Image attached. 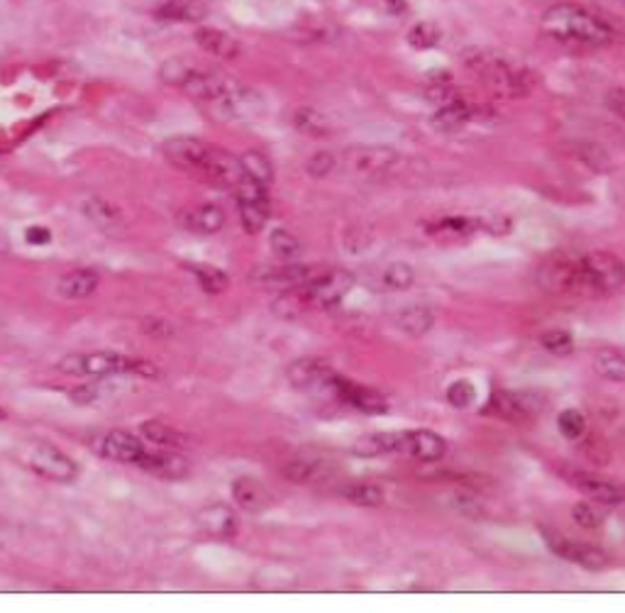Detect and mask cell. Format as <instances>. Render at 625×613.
Segmentation results:
<instances>
[{
    "label": "cell",
    "instance_id": "obj_1",
    "mask_svg": "<svg viewBox=\"0 0 625 613\" xmlns=\"http://www.w3.org/2000/svg\"><path fill=\"white\" fill-rule=\"evenodd\" d=\"M162 79L171 86H179L196 103H201L213 118L225 120H247L262 113L264 103L259 93L247 88L240 81L230 76L215 74V71L203 69L186 59H169L162 66Z\"/></svg>",
    "mask_w": 625,
    "mask_h": 613
},
{
    "label": "cell",
    "instance_id": "obj_2",
    "mask_svg": "<svg viewBox=\"0 0 625 613\" xmlns=\"http://www.w3.org/2000/svg\"><path fill=\"white\" fill-rule=\"evenodd\" d=\"M162 154L176 169L198 174L201 179L223 186V189H235L245 176L240 157L210 145L201 137H171L162 145Z\"/></svg>",
    "mask_w": 625,
    "mask_h": 613
},
{
    "label": "cell",
    "instance_id": "obj_3",
    "mask_svg": "<svg viewBox=\"0 0 625 613\" xmlns=\"http://www.w3.org/2000/svg\"><path fill=\"white\" fill-rule=\"evenodd\" d=\"M542 32L555 42L569 47H606L616 40V30L604 18L591 13L584 5L560 3L545 10L540 20Z\"/></svg>",
    "mask_w": 625,
    "mask_h": 613
},
{
    "label": "cell",
    "instance_id": "obj_4",
    "mask_svg": "<svg viewBox=\"0 0 625 613\" xmlns=\"http://www.w3.org/2000/svg\"><path fill=\"white\" fill-rule=\"evenodd\" d=\"M464 64L501 98H525L538 86V76L528 64L496 49H472L464 54Z\"/></svg>",
    "mask_w": 625,
    "mask_h": 613
},
{
    "label": "cell",
    "instance_id": "obj_5",
    "mask_svg": "<svg viewBox=\"0 0 625 613\" xmlns=\"http://www.w3.org/2000/svg\"><path fill=\"white\" fill-rule=\"evenodd\" d=\"M57 367L71 377H115V374H140V377H157L159 369L154 364L137 357L125 355V352L101 350V352H71L62 357Z\"/></svg>",
    "mask_w": 625,
    "mask_h": 613
},
{
    "label": "cell",
    "instance_id": "obj_6",
    "mask_svg": "<svg viewBox=\"0 0 625 613\" xmlns=\"http://www.w3.org/2000/svg\"><path fill=\"white\" fill-rule=\"evenodd\" d=\"M538 281L550 294H586L582 257L579 254H555L538 269Z\"/></svg>",
    "mask_w": 625,
    "mask_h": 613
},
{
    "label": "cell",
    "instance_id": "obj_7",
    "mask_svg": "<svg viewBox=\"0 0 625 613\" xmlns=\"http://www.w3.org/2000/svg\"><path fill=\"white\" fill-rule=\"evenodd\" d=\"M582 257L586 294H611L625 284V264L611 252H589Z\"/></svg>",
    "mask_w": 625,
    "mask_h": 613
},
{
    "label": "cell",
    "instance_id": "obj_8",
    "mask_svg": "<svg viewBox=\"0 0 625 613\" xmlns=\"http://www.w3.org/2000/svg\"><path fill=\"white\" fill-rule=\"evenodd\" d=\"M22 462L37 474V477L47 479V482L57 484H71L79 477V465L71 460L69 455H64L59 447L49 443H35L25 450Z\"/></svg>",
    "mask_w": 625,
    "mask_h": 613
},
{
    "label": "cell",
    "instance_id": "obj_9",
    "mask_svg": "<svg viewBox=\"0 0 625 613\" xmlns=\"http://www.w3.org/2000/svg\"><path fill=\"white\" fill-rule=\"evenodd\" d=\"M398 162H401V154L396 149L379 145L350 147L342 157V167L357 179H379V176L391 174Z\"/></svg>",
    "mask_w": 625,
    "mask_h": 613
},
{
    "label": "cell",
    "instance_id": "obj_10",
    "mask_svg": "<svg viewBox=\"0 0 625 613\" xmlns=\"http://www.w3.org/2000/svg\"><path fill=\"white\" fill-rule=\"evenodd\" d=\"M232 191H235L237 208H240L242 228H245L250 235L262 233L264 225H267V220H269L267 186L250 179V176H242L240 184H237Z\"/></svg>",
    "mask_w": 625,
    "mask_h": 613
},
{
    "label": "cell",
    "instance_id": "obj_11",
    "mask_svg": "<svg viewBox=\"0 0 625 613\" xmlns=\"http://www.w3.org/2000/svg\"><path fill=\"white\" fill-rule=\"evenodd\" d=\"M340 374L335 369H330L328 364L318 357H301L289 367L286 372V379L293 389L298 391H313V394H323V396H333L335 381Z\"/></svg>",
    "mask_w": 625,
    "mask_h": 613
},
{
    "label": "cell",
    "instance_id": "obj_12",
    "mask_svg": "<svg viewBox=\"0 0 625 613\" xmlns=\"http://www.w3.org/2000/svg\"><path fill=\"white\" fill-rule=\"evenodd\" d=\"M93 450L110 462L137 467L140 465L142 455L147 452V447L135 433H130V430H108V433L96 440Z\"/></svg>",
    "mask_w": 625,
    "mask_h": 613
},
{
    "label": "cell",
    "instance_id": "obj_13",
    "mask_svg": "<svg viewBox=\"0 0 625 613\" xmlns=\"http://www.w3.org/2000/svg\"><path fill=\"white\" fill-rule=\"evenodd\" d=\"M540 406L542 401L528 391H494L486 403V411L496 413L506 421H528L540 411Z\"/></svg>",
    "mask_w": 625,
    "mask_h": 613
},
{
    "label": "cell",
    "instance_id": "obj_14",
    "mask_svg": "<svg viewBox=\"0 0 625 613\" xmlns=\"http://www.w3.org/2000/svg\"><path fill=\"white\" fill-rule=\"evenodd\" d=\"M396 452L418 462H438L445 457L447 443L433 430H406V433H398Z\"/></svg>",
    "mask_w": 625,
    "mask_h": 613
},
{
    "label": "cell",
    "instance_id": "obj_15",
    "mask_svg": "<svg viewBox=\"0 0 625 613\" xmlns=\"http://www.w3.org/2000/svg\"><path fill=\"white\" fill-rule=\"evenodd\" d=\"M333 399L342 401L345 406L355 408V411L369 413V416H381L389 411V401L379 394V391L367 389V386L352 384L350 379L337 377V384L333 389Z\"/></svg>",
    "mask_w": 625,
    "mask_h": 613
},
{
    "label": "cell",
    "instance_id": "obj_16",
    "mask_svg": "<svg viewBox=\"0 0 625 613\" xmlns=\"http://www.w3.org/2000/svg\"><path fill=\"white\" fill-rule=\"evenodd\" d=\"M137 469H142V472L152 474V477L157 479L179 482V479L188 477L191 465H188L186 457L176 450H147L145 455H142Z\"/></svg>",
    "mask_w": 625,
    "mask_h": 613
},
{
    "label": "cell",
    "instance_id": "obj_17",
    "mask_svg": "<svg viewBox=\"0 0 625 613\" xmlns=\"http://www.w3.org/2000/svg\"><path fill=\"white\" fill-rule=\"evenodd\" d=\"M318 274L315 267H306V264H279V267H264L254 272V281L267 289L276 291H291L311 281Z\"/></svg>",
    "mask_w": 625,
    "mask_h": 613
},
{
    "label": "cell",
    "instance_id": "obj_18",
    "mask_svg": "<svg viewBox=\"0 0 625 613\" xmlns=\"http://www.w3.org/2000/svg\"><path fill=\"white\" fill-rule=\"evenodd\" d=\"M550 550L557 557H562V560L584 567V570H604V567H608V562H611V557L601 548H596V545L577 543V540L567 538H552Z\"/></svg>",
    "mask_w": 625,
    "mask_h": 613
},
{
    "label": "cell",
    "instance_id": "obj_19",
    "mask_svg": "<svg viewBox=\"0 0 625 613\" xmlns=\"http://www.w3.org/2000/svg\"><path fill=\"white\" fill-rule=\"evenodd\" d=\"M574 484L582 491L586 499L594 501L596 506H621L625 504V489L618 484L608 482L604 477H594V474H577Z\"/></svg>",
    "mask_w": 625,
    "mask_h": 613
},
{
    "label": "cell",
    "instance_id": "obj_20",
    "mask_svg": "<svg viewBox=\"0 0 625 613\" xmlns=\"http://www.w3.org/2000/svg\"><path fill=\"white\" fill-rule=\"evenodd\" d=\"M193 37H196L198 47L215 59L232 62V59H237L242 54V44L237 42L230 32L218 30V27H198Z\"/></svg>",
    "mask_w": 625,
    "mask_h": 613
},
{
    "label": "cell",
    "instance_id": "obj_21",
    "mask_svg": "<svg viewBox=\"0 0 625 613\" xmlns=\"http://www.w3.org/2000/svg\"><path fill=\"white\" fill-rule=\"evenodd\" d=\"M428 230H430V235H438V237H469L477 233V230L501 233L499 225L489 223V220L474 218V215H447V218L430 223Z\"/></svg>",
    "mask_w": 625,
    "mask_h": 613
},
{
    "label": "cell",
    "instance_id": "obj_22",
    "mask_svg": "<svg viewBox=\"0 0 625 613\" xmlns=\"http://www.w3.org/2000/svg\"><path fill=\"white\" fill-rule=\"evenodd\" d=\"M232 499L247 513H262L271 506V496L267 487L254 477H240L232 482Z\"/></svg>",
    "mask_w": 625,
    "mask_h": 613
},
{
    "label": "cell",
    "instance_id": "obj_23",
    "mask_svg": "<svg viewBox=\"0 0 625 613\" xmlns=\"http://www.w3.org/2000/svg\"><path fill=\"white\" fill-rule=\"evenodd\" d=\"M98 284H101L98 272H93V269H74V272H66L57 281V294L66 298V301H84V298L96 294Z\"/></svg>",
    "mask_w": 625,
    "mask_h": 613
},
{
    "label": "cell",
    "instance_id": "obj_24",
    "mask_svg": "<svg viewBox=\"0 0 625 613\" xmlns=\"http://www.w3.org/2000/svg\"><path fill=\"white\" fill-rule=\"evenodd\" d=\"M479 113L481 110L469 106V103H464L462 98H459V101L450 103V106H442L438 113H435L433 127L438 132H445V135H452V132H459L462 127L472 123V120H477Z\"/></svg>",
    "mask_w": 625,
    "mask_h": 613
},
{
    "label": "cell",
    "instance_id": "obj_25",
    "mask_svg": "<svg viewBox=\"0 0 625 613\" xmlns=\"http://www.w3.org/2000/svg\"><path fill=\"white\" fill-rule=\"evenodd\" d=\"M140 435L147 443L167 447V450H186L188 443H191L184 430L171 428V425H167L164 421H145L140 425Z\"/></svg>",
    "mask_w": 625,
    "mask_h": 613
},
{
    "label": "cell",
    "instance_id": "obj_26",
    "mask_svg": "<svg viewBox=\"0 0 625 613\" xmlns=\"http://www.w3.org/2000/svg\"><path fill=\"white\" fill-rule=\"evenodd\" d=\"M184 225L196 235H215L218 230H223L225 213L220 206H213V203H203V206L193 208L191 213H186Z\"/></svg>",
    "mask_w": 625,
    "mask_h": 613
},
{
    "label": "cell",
    "instance_id": "obj_27",
    "mask_svg": "<svg viewBox=\"0 0 625 613\" xmlns=\"http://www.w3.org/2000/svg\"><path fill=\"white\" fill-rule=\"evenodd\" d=\"M198 523H201L203 530H208L210 535H218V538H230L237 528L235 513H232V508H228L225 504L203 508V511L198 513Z\"/></svg>",
    "mask_w": 625,
    "mask_h": 613
},
{
    "label": "cell",
    "instance_id": "obj_28",
    "mask_svg": "<svg viewBox=\"0 0 625 613\" xmlns=\"http://www.w3.org/2000/svg\"><path fill=\"white\" fill-rule=\"evenodd\" d=\"M206 5L201 0H167L157 8V20L162 22H198L206 18Z\"/></svg>",
    "mask_w": 625,
    "mask_h": 613
},
{
    "label": "cell",
    "instance_id": "obj_29",
    "mask_svg": "<svg viewBox=\"0 0 625 613\" xmlns=\"http://www.w3.org/2000/svg\"><path fill=\"white\" fill-rule=\"evenodd\" d=\"M284 474L296 484H320L333 474V469H328V465L320 460L298 457V460H293L284 467Z\"/></svg>",
    "mask_w": 625,
    "mask_h": 613
},
{
    "label": "cell",
    "instance_id": "obj_30",
    "mask_svg": "<svg viewBox=\"0 0 625 613\" xmlns=\"http://www.w3.org/2000/svg\"><path fill=\"white\" fill-rule=\"evenodd\" d=\"M435 325V313L428 306H408L398 313V328L403 333L420 338V335H428Z\"/></svg>",
    "mask_w": 625,
    "mask_h": 613
},
{
    "label": "cell",
    "instance_id": "obj_31",
    "mask_svg": "<svg viewBox=\"0 0 625 613\" xmlns=\"http://www.w3.org/2000/svg\"><path fill=\"white\" fill-rule=\"evenodd\" d=\"M398 445V433H372L359 438L352 452L357 457H381V455H391L396 452Z\"/></svg>",
    "mask_w": 625,
    "mask_h": 613
},
{
    "label": "cell",
    "instance_id": "obj_32",
    "mask_svg": "<svg viewBox=\"0 0 625 613\" xmlns=\"http://www.w3.org/2000/svg\"><path fill=\"white\" fill-rule=\"evenodd\" d=\"M191 272H193V276H196L198 284H201V289L210 296L223 294V291L230 286L228 274H225L223 269H218V267H210V264H193Z\"/></svg>",
    "mask_w": 625,
    "mask_h": 613
},
{
    "label": "cell",
    "instance_id": "obj_33",
    "mask_svg": "<svg viewBox=\"0 0 625 613\" xmlns=\"http://www.w3.org/2000/svg\"><path fill=\"white\" fill-rule=\"evenodd\" d=\"M594 369L599 377L608 381H625V352L601 350L594 357Z\"/></svg>",
    "mask_w": 625,
    "mask_h": 613
},
{
    "label": "cell",
    "instance_id": "obj_34",
    "mask_svg": "<svg viewBox=\"0 0 625 613\" xmlns=\"http://www.w3.org/2000/svg\"><path fill=\"white\" fill-rule=\"evenodd\" d=\"M240 164H242V171H245V176H250V179L259 181V184L269 186L271 179H274V167H271L267 154L254 152V149H250V152L242 154Z\"/></svg>",
    "mask_w": 625,
    "mask_h": 613
},
{
    "label": "cell",
    "instance_id": "obj_35",
    "mask_svg": "<svg viewBox=\"0 0 625 613\" xmlns=\"http://www.w3.org/2000/svg\"><path fill=\"white\" fill-rule=\"evenodd\" d=\"M293 123L308 137H325L330 132L328 118L315 108H298L293 115Z\"/></svg>",
    "mask_w": 625,
    "mask_h": 613
},
{
    "label": "cell",
    "instance_id": "obj_36",
    "mask_svg": "<svg viewBox=\"0 0 625 613\" xmlns=\"http://www.w3.org/2000/svg\"><path fill=\"white\" fill-rule=\"evenodd\" d=\"M413 281H416V269L406 262H394L384 269L381 274V286L389 291H406L411 289Z\"/></svg>",
    "mask_w": 625,
    "mask_h": 613
},
{
    "label": "cell",
    "instance_id": "obj_37",
    "mask_svg": "<svg viewBox=\"0 0 625 613\" xmlns=\"http://www.w3.org/2000/svg\"><path fill=\"white\" fill-rule=\"evenodd\" d=\"M342 496H345L350 504L364 506V508H374L384 504V489L376 487V484H350V487L342 489Z\"/></svg>",
    "mask_w": 625,
    "mask_h": 613
},
{
    "label": "cell",
    "instance_id": "obj_38",
    "mask_svg": "<svg viewBox=\"0 0 625 613\" xmlns=\"http://www.w3.org/2000/svg\"><path fill=\"white\" fill-rule=\"evenodd\" d=\"M572 157L579 159V162L586 164L594 171H608L611 169V157L604 147L591 145V142H579V145H572Z\"/></svg>",
    "mask_w": 625,
    "mask_h": 613
},
{
    "label": "cell",
    "instance_id": "obj_39",
    "mask_svg": "<svg viewBox=\"0 0 625 613\" xmlns=\"http://www.w3.org/2000/svg\"><path fill=\"white\" fill-rule=\"evenodd\" d=\"M81 211H84L88 220H93V223L98 225H113L120 220L118 208L110 206V203L101 196H88L86 201L81 203Z\"/></svg>",
    "mask_w": 625,
    "mask_h": 613
},
{
    "label": "cell",
    "instance_id": "obj_40",
    "mask_svg": "<svg viewBox=\"0 0 625 613\" xmlns=\"http://www.w3.org/2000/svg\"><path fill=\"white\" fill-rule=\"evenodd\" d=\"M269 247H271V252H274L279 259H284V262H291V259H296L298 254L303 252L298 237L291 235L289 230H281V228H276L274 233L269 235Z\"/></svg>",
    "mask_w": 625,
    "mask_h": 613
},
{
    "label": "cell",
    "instance_id": "obj_41",
    "mask_svg": "<svg viewBox=\"0 0 625 613\" xmlns=\"http://www.w3.org/2000/svg\"><path fill=\"white\" fill-rule=\"evenodd\" d=\"M406 40L413 49H430L442 40V30L438 25H435V22L425 20V22H418V25H413L411 30H408Z\"/></svg>",
    "mask_w": 625,
    "mask_h": 613
},
{
    "label": "cell",
    "instance_id": "obj_42",
    "mask_svg": "<svg viewBox=\"0 0 625 613\" xmlns=\"http://www.w3.org/2000/svg\"><path fill=\"white\" fill-rule=\"evenodd\" d=\"M540 345L545 347L550 355L567 357V355H572V350H574V338L567 333V330H547V333L540 338Z\"/></svg>",
    "mask_w": 625,
    "mask_h": 613
},
{
    "label": "cell",
    "instance_id": "obj_43",
    "mask_svg": "<svg viewBox=\"0 0 625 613\" xmlns=\"http://www.w3.org/2000/svg\"><path fill=\"white\" fill-rule=\"evenodd\" d=\"M557 425H560V433L564 435V438L577 440L584 435L586 418L577 411V408H567V411H562L560 416H557Z\"/></svg>",
    "mask_w": 625,
    "mask_h": 613
},
{
    "label": "cell",
    "instance_id": "obj_44",
    "mask_svg": "<svg viewBox=\"0 0 625 613\" xmlns=\"http://www.w3.org/2000/svg\"><path fill=\"white\" fill-rule=\"evenodd\" d=\"M474 399H477V391H474L472 381L459 379L447 386V401H450V406L469 408L474 403Z\"/></svg>",
    "mask_w": 625,
    "mask_h": 613
},
{
    "label": "cell",
    "instance_id": "obj_45",
    "mask_svg": "<svg viewBox=\"0 0 625 613\" xmlns=\"http://www.w3.org/2000/svg\"><path fill=\"white\" fill-rule=\"evenodd\" d=\"M572 521L577 523L579 528L594 530L604 523V513L596 508V504H574L572 506Z\"/></svg>",
    "mask_w": 625,
    "mask_h": 613
},
{
    "label": "cell",
    "instance_id": "obj_46",
    "mask_svg": "<svg viewBox=\"0 0 625 613\" xmlns=\"http://www.w3.org/2000/svg\"><path fill=\"white\" fill-rule=\"evenodd\" d=\"M337 167V159L330 152H318L308 159L306 169L313 179H323V176H330Z\"/></svg>",
    "mask_w": 625,
    "mask_h": 613
},
{
    "label": "cell",
    "instance_id": "obj_47",
    "mask_svg": "<svg viewBox=\"0 0 625 613\" xmlns=\"http://www.w3.org/2000/svg\"><path fill=\"white\" fill-rule=\"evenodd\" d=\"M606 106L625 123V88H611L606 93Z\"/></svg>",
    "mask_w": 625,
    "mask_h": 613
},
{
    "label": "cell",
    "instance_id": "obj_48",
    "mask_svg": "<svg viewBox=\"0 0 625 613\" xmlns=\"http://www.w3.org/2000/svg\"><path fill=\"white\" fill-rule=\"evenodd\" d=\"M71 401L79 403V406H86V403H93L98 399V389L96 386H79V389H71Z\"/></svg>",
    "mask_w": 625,
    "mask_h": 613
},
{
    "label": "cell",
    "instance_id": "obj_49",
    "mask_svg": "<svg viewBox=\"0 0 625 613\" xmlns=\"http://www.w3.org/2000/svg\"><path fill=\"white\" fill-rule=\"evenodd\" d=\"M25 240L30 242V245H47V242L52 240V233H49L47 228H27Z\"/></svg>",
    "mask_w": 625,
    "mask_h": 613
},
{
    "label": "cell",
    "instance_id": "obj_50",
    "mask_svg": "<svg viewBox=\"0 0 625 613\" xmlns=\"http://www.w3.org/2000/svg\"><path fill=\"white\" fill-rule=\"evenodd\" d=\"M10 250V242H8V237H5L3 233H0V254H5Z\"/></svg>",
    "mask_w": 625,
    "mask_h": 613
},
{
    "label": "cell",
    "instance_id": "obj_51",
    "mask_svg": "<svg viewBox=\"0 0 625 613\" xmlns=\"http://www.w3.org/2000/svg\"><path fill=\"white\" fill-rule=\"evenodd\" d=\"M5 418H8V413H5V408L0 406V421H5Z\"/></svg>",
    "mask_w": 625,
    "mask_h": 613
}]
</instances>
